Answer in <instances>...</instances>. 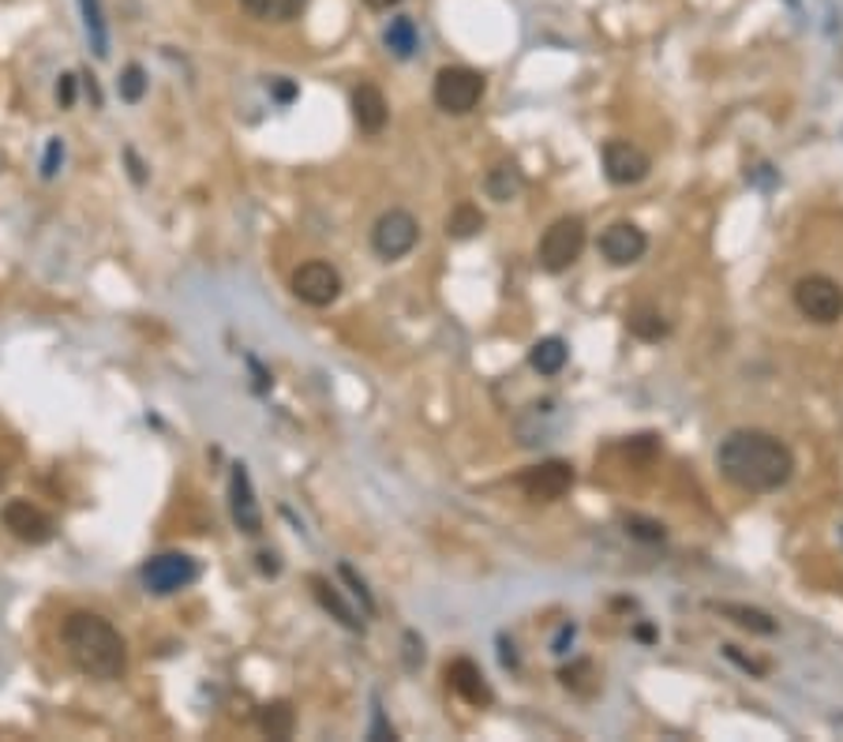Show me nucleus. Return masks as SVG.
Segmentation results:
<instances>
[{
    "label": "nucleus",
    "instance_id": "nucleus-1",
    "mask_svg": "<svg viewBox=\"0 0 843 742\" xmlns=\"http://www.w3.org/2000/svg\"><path fill=\"white\" fill-rule=\"evenodd\" d=\"M716 466L724 480H731L739 492L769 495L780 492L795 476V454L784 439L758 427H739L716 450Z\"/></svg>",
    "mask_w": 843,
    "mask_h": 742
},
{
    "label": "nucleus",
    "instance_id": "nucleus-2",
    "mask_svg": "<svg viewBox=\"0 0 843 742\" xmlns=\"http://www.w3.org/2000/svg\"><path fill=\"white\" fill-rule=\"evenodd\" d=\"M60 641H65L68 660L83 671L86 679L113 683L125 675L128 668V645L109 619L94 615V611H72L60 626Z\"/></svg>",
    "mask_w": 843,
    "mask_h": 742
},
{
    "label": "nucleus",
    "instance_id": "nucleus-3",
    "mask_svg": "<svg viewBox=\"0 0 843 742\" xmlns=\"http://www.w3.org/2000/svg\"><path fill=\"white\" fill-rule=\"evenodd\" d=\"M582 251H585V222L577 214H566L543 229L537 263L540 270H548V274H562V270H570L582 259Z\"/></svg>",
    "mask_w": 843,
    "mask_h": 742
},
{
    "label": "nucleus",
    "instance_id": "nucleus-4",
    "mask_svg": "<svg viewBox=\"0 0 843 742\" xmlns=\"http://www.w3.org/2000/svg\"><path fill=\"white\" fill-rule=\"evenodd\" d=\"M795 308L803 319L818 322V327H832L843 319V285L829 274H806L795 282Z\"/></svg>",
    "mask_w": 843,
    "mask_h": 742
},
{
    "label": "nucleus",
    "instance_id": "nucleus-5",
    "mask_svg": "<svg viewBox=\"0 0 843 742\" xmlns=\"http://www.w3.org/2000/svg\"><path fill=\"white\" fill-rule=\"evenodd\" d=\"M484 91H488L484 75L472 72V68H465V64H450L435 75L432 98H435V106L443 113H450V117H465V113H472L480 106Z\"/></svg>",
    "mask_w": 843,
    "mask_h": 742
},
{
    "label": "nucleus",
    "instance_id": "nucleus-6",
    "mask_svg": "<svg viewBox=\"0 0 843 742\" xmlns=\"http://www.w3.org/2000/svg\"><path fill=\"white\" fill-rule=\"evenodd\" d=\"M199 578V563L184 552H162L143 563V585L154 597H173V592L188 589Z\"/></svg>",
    "mask_w": 843,
    "mask_h": 742
},
{
    "label": "nucleus",
    "instance_id": "nucleus-7",
    "mask_svg": "<svg viewBox=\"0 0 843 742\" xmlns=\"http://www.w3.org/2000/svg\"><path fill=\"white\" fill-rule=\"evenodd\" d=\"M420 240V222L409 211H386L379 222L372 225V248L375 256L394 263V259H406Z\"/></svg>",
    "mask_w": 843,
    "mask_h": 742
},
{
    "label": "nucleus",
    "instance_id": "nucleus-8",
    "mask_svg": "<svg viewBox=\"0 0 843 742\" xmlns=\"http://www.w3.org/2000/svg\"><path fill=\"white\" fill-rule=\"evenodd\" d=\"M600 158H604V177L619 188H634L653 173V158H648L637 143H630V139H608Z\"/></svg>",
    "mask_w": 843,
    "mask_h": 742
},
{
    "label": "nucleus",
    "instance_id": "nucleus-9",
    "mask_svg": "<svg viewBox=\"0 0 843 742\" xmlns=\"http://www.w3.org/2000/svg\"><path fill=\"white\" fill-rule=\"evenodd\" d=\"M293 293H296V301L307 304V308H330V304L341 296V274H338V267L323 263V259H312V263L296 267V274H293Z\"/></svg>",
    "mask_w": 843,
    "mask_h": 742
},
{
    "label": "nucleus",
    "instance_id": "nucleus-10",
    "mask_svg": "<svg viewBox=\"0 0 843 742\" xmlns=\"http://www.w3.org/2000/svg\"><path fill=\"white\" fill-rule=\"evenodd\" d=\"M517 484H522V492L529 495L532 503H555L574 487V469H570V461L551 458V461H540V466L525 469Z\"/></svg>",
    "mask_w": 843,
    "mask_h": 742
},
{
    "label": "nucleus",
    "instance_id": "nucleus-11",
    "mask_svg": "<svg viewBox=\"0 0 843 742\" xmlns=\"http://www.w3.org/2000/svg\"><path fill=\"white\" fill-rule=\"evenodd\" d=\"M0 518H4V529L23 544H49L52 540V518L26 499H12L0 510Z\"/></svg>",
    "mask_w": 843,
    "mask_h": 742
},
{
    "label": "nucleus",
    "instance_id": "nucleus-12",
    "mask_svg": "<svg viewBox=\"0 0 843 742\" xmlns=\"http://www.w3.org/2000/svg\"><path fill=\"white\" fill-rule=\"evenodd\" d=\"M645 251H648V237H645V229L634 225V222H614V225L604 229V237H600V256L608 259L611 267L637 263Z\"/></svg>",
    "mask_w": 843,
    "mask_h": 742
},
{
    "label": "nucleus",
    "instance_id": "nucleus-13",
    "mask_svg": "<svg viewBox=\"0 0 843 742\" xmlns=\"http://www.w3.org/2000/svg\"><path fill=\"white\" fill-rule=\"evenodd\" d=\"M230 514H233V526L244 532V537H259L262 532V510H259V499L251 492V476L244 466H233L230 473Z\"/></svg>",
    "mask_w": 843,
    "mask_h": 742
},
{
    "label": "nucleus",
    "instance_id": "nucleus-14",
    "mask_svg": "<svg viewBox=\"0 0 843 742\" xmlns=\"http://www.w3.org/2000/svg\"><path fill=\"white\" fill-rule=\"evenodd\" d=\"M446 683H450L454 694L461 697V702L477 705V709H484V705L495 702V694H491L484 671H480V663H472L469 657L454 660L450 668H446Z\"/></svg>",
    "mask_w": 843,
    "mask_h": 742
},
{
    "label": "nucleus",
    "instance_id": "nucleus-15",
    "mask_svg": "<svg viewBox=\"0 0 843 742\" xmlns=\"http://www.w3.org/2000/svg\"><path fill=\"white\" fill-rule=\"evenodd\" d=\"M353 120L364 136H379L390 120V106H386L383 91L375 83H360L353 91Z\"/></svg>",
    "mask_w": 843,
    "mask_h": 742
},
{
    "label": "nucleus",
    "instance_id": "nucleus-16",
    "mask_svg": "<svg viewBox=\"0 0 843 742\" xmlns=\"http://www.w3.org/2000/svg\"><path fill=\"white\" fill-rule=\"evenodd\" d=\"M484 191L488 199H495V203H511V199H517L525 191V173L517 162H499L495 169L484 177Z\"/></svg>",
    "mask_w": 843,
    "mask_h": 742
},
{
    "label": "nucleus",
    "instance_id": "nucleus-17",
    "mask_svg": "<svg viewBox=\"0 0 843 742\" xmlns=\"http://www.w3.org/2000/svg\"><path fill=\"white\" fill-rule=\"evenodd\" d=\"M719 615L724 619H731L735 626H742V631H750V634H761V637H772L780 631V623L776 619L769 615V611H761V608H750V604H713Z\"/></svg>",
    "mask_w": 843,
    "mask_h": 742
},
{
    "label": "nucleus",
    "instance_id": "nucleus-18",
    "mask_svg": "<svg viewBox=\"0 0 843 742\" xmlns=\"http://www.w3.org/2000/svg\"><path fill=\"white\" fill-rule=\"evenodd\" d=\"M312 589H315V600L323 604V611H330V615L338 619L346 631H364V619H360L356 611L349 608L346 600H341V592L333 589L327 578H312Z\"/></svg>",
    "mask_w": 843,
    "mask_h": 742
},
{
    "label": "nucleus",
    "instance_id": "nucleus-19",
    "mask_svg": "<svg viewBox=\"0 0 843 742\" xmlns=\"http://www.w3.org/2000/svg\"><path fill=\"white\" fill-rule=\"evenodd\" d=\"M244 12L251 20H262V23H293L296 15L307 8V0H241Z\"/></svg>",
    "mask_w": 843,
    "mask_h": 742
},
{
    "label": "nucleus",
    "instance_id": "nucleus-20",
    "mask_svg": "<svg viewBox=\"0 0 843 742\" xmlns=\"http://www.w3.org/2000/svg\"><path fill=\"white\" fill-rule=\"evenodd\" d=\"M566 361H570V349L562 338H540V342L529 349V364L540 375H559L566 368Z\"/></svg>",
    "mask_w": 843,
    "mask_h": 742
},
{
    "label": "nucleus",
    "instance_id": "nucleus-21",
    "mask_svg": "<svg viewBox=\"0 0 843 742\" xmlns=\"http://www.w3.org/2000/svg\"><path fill=\"white\" fill-rule=\"evenodd\" d=\"M386 49H390L398 60H409L412 54H417L420 46V34H417V23L409 20V15H398V20H390V27H386L383 34Z\"/></svg>",
    "mask_w": 843,
    "mask_h": 742
},
{
    "label": "nucleus",
    "instance_id": "nucleus-22",
    "mask_svg": "<svg viewBox=\"0 0 843 742\" xmlns=\"http://www.w3.org/2000/svg\"><path fill=\"white\" fill-rule=\"evenodd\" d=\"M259 728H262V735H270V739H289V735H293V728H296L293 705H289V702H270L267 709L259 712Z\"/></svg>",
    "mask_w": 843,
    "mask_h": 742
},
{
    "label": "nucleus",
    "instance_id": "nucleus-23",
    "mask_svg": "<svg viewBox=\"0 0 843 742\" xmlns=\"http://www.w3.org/2000/svg\"><path fill=\"white\" fill-rule=\"evenodd\" d=\"M79 8H83V27L94 46V57L105 60L109 57V31H105V20H102V4L98 0H79Z\"/></svg>",
    "mask_w": 843,
    "mask_h": 742
},
{
    "label": "nucleus",
    "instance_id": "nucleus-24",
    "mask_svg": "<svg viewBox=\"0 0 843 742\" xmlns=\"http://www.w3.org/2000/svg\"><path fill=\"white\" fill-rule=\"evenodd\" d=\"M480 229H484V214H480V207H472V203L454 207L450 217H446V237H454V240H469V237H477Z\"/></svg>",
    "mask_w": 843,
    "mask_h": 742
},
{
    "label": "nucleus",
    "instance_id": "nucleus-25",
    "mask_svg": "<svg viewBox=\"0 0 843 742\" xmlns=\"http://www.w3.org/2000/svg\"><path fill=\"white\" fill-rule=\"evenodd\" d=\"M630 334L641 338V342H660V338L671 334V322H667L660 311L641 308V311L630 316Z\"/></svg>",
    "mask_w": 843,
    "mask_h": 742
},
{
    "label": "nucleus",
    "instance_id": "nucleus-26",
    "mask_svg": "<svg viewBox=\"0 0 843 742\" xmlns=\"http://www.w3.org/2000/svg\"><path fill=\"white\" fill-rule=\"evenodd\" d=\"M147 83H151V80H147L143 64H128L125 72H120V80H117V94L128 102V106H136V102H143Z\"/></svg>",
    "mask_w": 843,
    "mask_h": 742
},
{
    "label": "nucleus",
    "instance_id": "nucleus-27",
    "mask_svg": "<svg viewBox=\"0 0 843 742\" xmlns=\"http://www.w3.org/2000/svg\"><path fill=\"white\" fill-rule=\"evenodd\" d=\"M627 532L634 540H645V544H660V540H664V526H660V521L637 518V514H630V518H627Z\"/></svg>",
    "mask_w": 843,
    "mask_h": 742
},
{
    "label": "nucleus",
    "instance_id": "nucleus-28",
    "mask_svg": "<svg viewBox=\"0 0 843 742\" xmlns=\"http://www.w3.org/2000/svg\"><path fill=\"white\" fill-rule=\"evenodd\" d=\"M724 657L731 660V663H739L746 675H753V679H765V675H769V660L746 657V652H739V645H724Z\"/></svg>",
    "mask_w": 843,
    "mask_h": 742
},
{
    "label": "nucleus",
    "instance_id": "nucleus-29",
    "mask_svg": "<svg viewBox=\"0 0 843 742\" xmlns=\"http://www.w3.org/2000/svg\"><path fill=\"white\" fill-rule=\"evenodd\" d=\"M341 578L349 581V589H353V597L364 604V611L367 615H375V600H372V592H367V585H364V578H356V570L353 566H341Z\"/></svg>",
    "mask_w": 843,
    "mask_h": 742
},
{
    "label": "nucleus",
    "instance_id": "nucleus-30",
    "mask_svg": "<svg viewBox=\"0 0 843 742\" xmlns=\"http://www.w3.org/2000/svg\"><path fill=\"white\" fill-rule=\"evenodd\" d=\"M60 162H65V143H60V139H49V146H46V158H42V177H46V180H52V177H57Z\"/></svg>",
    "mask_w": 843,
    "mask_h": 742
},
{
    "label": "nucleus",
    "instance_id": "nucleus-31",
    "mask_svg": "<svg viewBox=\"0 0 843 742\" xmlns=\"http://www.w3.org/2000/svg\"><path fill=\"white\" fill-rule=\"evenodd\" d=\"M406 668L417 671L420 663H424V641H417V634H406Z\"/></svg>",
    "mask_w": 843,
    "mask_h": 742
},
{
    "label": "nucleus",
    "instance_id": "nucleus-32",
    "mask_svg": "<svg viewBox=\"0 0 843 742\" xmlns=\"http://www.w3.org/2000/svg\"><path fill=\"white\" fill-rule=\"evenodd\" d=\"M574 634H577L574 623H562L559 634H555V641H551V652H559V657H562V652H570L566 645H574Z\"/></svg>",
    "mask_w": 843,
    "mask_h": 742
},
{
    "label": "nucleus",
    "instance_id": "nucleus-33",
    "mask_svg": "<svg viewBox=\"0 0 843 742\" xmlns=\"http://www.w3.org/2000/svg\"><path fill=\"white\" fill-rule=\"evenodd\" d=\"M57 98L60 106H75V75H60V86H57Z\"/></svg>",
    "mask_w": 843,
    "mask_h": 742
},
{
    "label": "nucleus",
    "instance_id": "nucleus-34",
    "mask_svg": "<svg viewBox=\"0 0 843 742\" xmlns=\"http://www.w3.org/2000/svg\"><path fill=\"white\" fill-rule=\"evenodd\" d=\"M372 739H394V728L383 720V709L379 702H375V723H372Z\"/></svg>",
    "mask_w": 843,
    "mask_h": 742
},
{
    "label": "nucleus",
    "instance_id": "nucleus-35",
    "mask_svg": "<svg viewBox=\"0 0 843 742\" xmlns=\"http://www.w3.org/2000/svg\"><path fill=\"white\" fill-rule=\"evenodd\" d=\"M364 4L372 8V12H390V8H398L401 0H364Z\"/></svg>",
    "mask_w": 843,
    "mask_h": 742
},
{
    "label": "nucleus",
    "instance_id": "nucleus-36",
    "mask_svg": "<svg viewBox=\"0 0 843 742\" xmlns=\"http://www.w3.org/2000/svg\"><path fill=\"white\" fill-rule=\"evenodd\" d=\"M128 162H131V177H136L139 185H143V180H147V173H143V165H139V158H136V154H131V151H128Z\"/></svg>",
    "mask_w": 843,
    "mask_h": 742
},
{
    "label": "nucleus",
    "instance_id": "nucleus-37",
    "mask_svg": "<svg viewBox=\"0 0 843 742\" xmlns=\"http://www.w3.org/2000/svg\"><path fill=\"white\" fill-rule=\"evenodd\" d=\"M293 94H296V86H293V83H278V98H281V102H289V98H293Z\"/></svg>",
    "mask_w": 843,
    "mask_h": 742
}]
</instances>
